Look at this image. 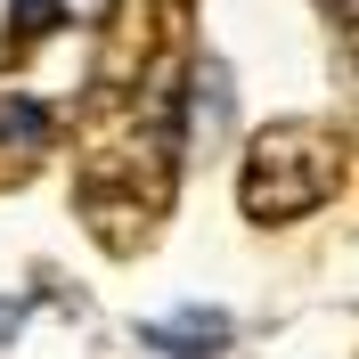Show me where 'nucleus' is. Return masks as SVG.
Returning <instances> with one entry per match:
<instances>
[{"instance_id":"nucleus-1","label":"nucleus","mask_w":359,"mask_h":359,"mask_svg":"<svg viewBox=\"0 0 359 359\" xmlns=\"http://www.w3.org/2000/svg\"><path fill=\"white\" fill-rule=\"evenodd\" d=\"M343 188V139L318 131V123H262L245 147V172H237V204H245V221L262 229H286L302 212Z\"/></svg>"},{"instance_id":"nucleus-2","label":"nucleus","mask_w":359,"mask_h":359,"mask_svg":"<svg viewBox=\"0 0 359 359\" xmlns=\"http://www.w3.org/2000/svg\"><path fill=\"white\" fill-rule=\"evenodd\" d=\"M147 351H221L237 343V318L229 311H196V318H156V327H139Z\"/></svg>"},{"instance_id":"nucleus-3","label":"nucleus","mask_w":359,"mask_h":359,"mask_svg":"<svg viewBox=\"0 0 359 359\" xmlns=\"http://www.w3.org/2000/svg\"><path fill=\"white\" fill-rule=\"evenodd\" d=\"M66 25V0H8V25H0V57H33V41H49Z\"/></svg>"},{"instance_id":"nucleus-4","label":"nucleus","mask_w":359,"mask_h":359,"mask_svg":"<svg viewBox=\"0 0 359 359\" xmlns=\"http://www.w3.org/2000/svg\"><path fill=\"white\" fill-rule=\"evenodd\" d=\"M49 107L41 98H0V147H49Z\"/></svg>"},{"instance_id":"nucleus-5","label":"nucleus","mask_w":359,"mask_h":359,"mask_svg":"<svg viewBox=\"0 0 359 359\" xmlns=\"http://www.w3.org/2000/svg\"><path fill=\"white\" fill-rule=\"evenodd\" d=\"M318 8H327V17L343 25V33H359V0H318Z\"/></svg>"}]
</instances>
